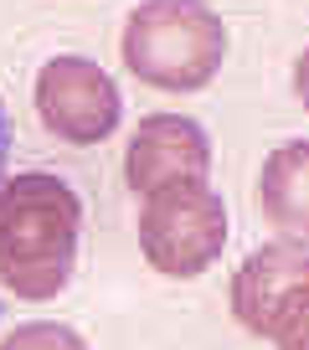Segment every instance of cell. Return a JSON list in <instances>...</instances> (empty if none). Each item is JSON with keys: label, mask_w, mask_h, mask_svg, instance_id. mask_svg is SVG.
<instances>
[{"label": "cell", "mask_w": 309, "mask_h": 350, "mask_svg": "<svg viewBox=\"0 0 309 350\" xmlns=\"http://www.w3.org/2000/svg\"><path fill=\"white\" fill-rule=\"evenodd\" d=\"M258 206L284 237L309 242V139L278 144L258 175Z\"/></svg>", "instance_id": "7"}, {"label": "cell", "mask_w": 309, "mask_h": 350, "mask_svg": "<svg viewBox=\"0 0 309 350\" xmlns=\"http://www.w3.org/2000/svg\"><path fill=\"white\" fill-rule=\"evenodd\" d=\"M211 170V139L196 119H180V113H150L139 119L124 154V180L129 191H154L170 186V180H206Z\"/></svg>", "instance_id": "5"}, {"label": "cell", "mask_w": 309, "mask_h": 350, "mask_svg": "<svg viewBox=\"0 0 309 350\" xmlns=\"http://www.w3.org/2000/svg\"><path fill=\"white\" fill-rule=\"evenodd\" d=\"M294 93H299V103L309 109V52H299V62H294Z\"/></svg>", "instance_id": "11"}, {"label": "cell", "mask_w": 309, "mask_h": 350, "mask_svg": "<svg viewBox=\"0 0 309 350\" xmlns=\"http://www.w3.org/2000/svg\"><path fill=\"white\" fill-rule=\"evenodd\" d=\"M36 113L67 144H103L124 119V98L98 62L62 52L36 72Z\"/></svg>", "instance_id": "4"}, {"label": "cell", "mask_w": 309, "mask_h": 350, "mask_svg": "<svg viewBox=\"0 0 309 350\" xmlns=\"http://www.w3.org/2000/svg\"><path fill=\"white\" fill-rule=\"evenodd\" d=\"M11 139H16V124H11V109L0 103V180H5V165H11Z\"/></svg>", "instance_id": "10"}, {"label": "cell", "mask_w": 309, "mask_h": 350, "mask_svg": "<svg viewBox=\"0 0 309 350\" xmlns=\"http://www.w3.org/2000/svg\"><path fill=\"white\" fill-rule=\"evenodd\" d=\"M309 288V247L299 237H278L268 247H258L253 258L237 268L232 278V314L247 335L268 340L273 319L288 309V299H299Z\"/></svg>", "instance_id": "6"}, {"label": "cell", "mask_w": 309, "mask_h": 350, "mask_svg": "<svg viewBox=\"0 0 309 350\" xmlns=\"http://www.w3.org/2000/svg\"><path fill=\"white\" fill-rule=\"evenodd\" d=\"M0 350H88L83 335L67 325H52V319H31V325H16L11 335L0 340Z\"/></svg>", "instance_id": "8"}, {"label": "cell", "mask_w": 309, "mask_h": 350, "mask_svg": "<svg viewBox=\"0 0 309 350\" xmlns=\"http://www.w3.org/2000/svg\"><path fill=\"white\" fill-rule=\"evenodd\" d=\"M268 340H273L278 350H309V288L299 299H288V309L273 319Z\"/></svg>", "instance_id": "9"}, {"label": "cell", "mask_w": 309, "mask_h": 350, "mask_svg": "<svg viewBox=\"0 0 309 350\" xmlns=\"http://www.w3.org/2000/svg\"><path fill=\"white\" fill-rule=\"evenodd\" d=\"M83 201L52 170L0 180V284L26 304L57 299L72 278Z\"/></svg>", "instance_id": "1"}, {"label": "cell", "mask_w": 309, "mask_h": 350, "mask_svg": "<svg viewBox=\"0 0 309 350\" xmlns=\"http://www.w3.org/2000/svg\"><path fill=\"white\" fill-rule=\"evenodd\" d=\"M119 57L160 93H196L221 72L227 26L206 0H139L124 21Z\"/></svg>", "instance_id": "2"}, {"label": "cell", "mask_w": 309, "mask_h": 350, "mask_svg": "<svg viewBox=\"0 0 309 350\" xmlns=\"http://www.w3.org/2000/svg\"><path fill=\"white\" fill-rule=\"evenodd\" d=\"M227 247V206L206 180H170L144 191L139 206V252L154 273L196 278Z\"/></svg>", "instance_id": "3"}]
</instances>
